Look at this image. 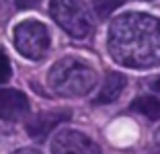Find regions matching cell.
Instances as JSON below:
<instances>
[{"instance_id":"cell-1","label":"cell","mask_w":160,"mask_h":154,"mask_svg":"<svg viewBox=\"0 0 160 154\" xmlns=\"http://www.w3.org/2000/svg\"><path fill=\"white\" fill-rule=\"evenodd\" d=\"M109 54L127 68H152L160 64V19L146 13H125L111 23Z\"/></svg>"},{"instance_id":"cell-2","label":"cell","mask_w":160,"mask_h":154,"mask_svg":"<svg viewBox=\"0 0 160 154\" xmlns=\"http://www.w3.org/2000/svg\"><path fill=\"white\" fill-rule=\"evenodd\" d=\"M47 82L60 97H84L97 84V72L78 58H62L52 66Z\"/></svg>"},{"instance_id":"cell-3","label":"cell","mask_w":160,"mask_h":154,"mask_svg":"<svg viewBox=\"0 0 160 154\" xmlns=\"http://www.w3.org/2000/svg\"><path fill=\"white\" fill-rule=\"evenodd\" d=\"M49 14L74 39H84L92 31V17L82 0H52Z\"/></svg>"},{"instance_id":"cell-4","label":"cell","mask_w":160,"mask_h":154,"mask_svg":"<svg viewBox=\"0 0 160 154\" xmlns=\"http://www.w3.org/2000/svg\"><path fill=\"white\" fill-rule=\"evenodd\" d=\"M14 45L27 60H41L49 49V31L39 21H23L14 27Z\"/></svg>"},{"instance_id":"cell-5","label":"cell","mask_w":160,"mask_h":154,"mask_svg":"<svg viewBox=\"0 0 160 154\" xmlns=\"http://www.w3.org/2000/svg\"><path fill=\"white\" fill-rule=\"evenodd\" d=\"M52 154H101V148L82 131L64 130L53 138Z\"/></svg>"},{"instance_id":"cell-6","label":"cell","mask_w":160,"mask_h":154,"mask_svg":"<svg viewBox=\"0 0 160 154\" xmlns=\"http://www.w3.org/2000/svg\"><path fill=\"white\" fill-rule=\"evenodd\" d=\"M72 113L68 109H56V111H43L35 115L33 119H29L27 123V134L35 140H45L60 123L68 121Z\"/></svg>"},{"instance_id":"cell-7","label":"cell","mask_w":160,"mask_h":154,"mask_svg":"<svg viewBox=\"0 0 160 154\" xmlns=\"http://www.w3.org/2000/svg\"><path fill=\"white\" fill-rule=\"evenodd\" d=\"M29 113V99L21 90L0 89V119L17 121Z\"/></svg>"},{"instance_id":"cell-8","label":"cell","mask_w":160,"mask_h":154,"mask_svg":"<svg viewBox=\"0 0 160 154\" xmlns=\"http://www.w3.org/2000/svg\"><path fill=\"white\" fill-rule=\"evenodd\" d=\"M123 89H125V76L119 74V72H109L92 103L94 105H109V103L117 101L119 95L123 93Z\"/></svg>"},{"instance_id":"cell-9","label":"cell","mask_w":160,"mask_h":154,"mask_svg":"<svg viewBox=\"0 0 160 154\" xmlns=\"http://www.w3.org/2000/svg\"><path fill=\"white\" fill-rule=\"evenodd\" d=\"M132 111L156 121V119H160V101L156 97H140L132 103Z\"/></svg>"},{"instance_id":"cell-10","label":"cell","mask_w":160,"mask_h":154,"mask_svg":"<svg viewBox=\"0 0 160 154\" xmlns=\"http://www.w3.org/2000/svg\"><path fill=\"white\" fill-rule=\"evenodd\" d=\"M92 4H94V10H97V14H99L101 19H107L109 14L121 4V0H94Z\"/></svg>"},{"instance_id":"cell-11","label":"cell","mask_w":160,"mask_h":154,"mask_svg":"<svg viewBox=\"0 0 160 154\" xmlns=\"http://www.w3.org/2000/svg\"><path fill=\"white\" fill-rule=\"evenodd\" d=\"M10 74H12V72H10V62H8V58H6V54L0 49V84L8 82Z\"/></svg>"},{"instance_id":"cell-12","label":"cell","mask_w":160,"mask_h":154,"mask_svg":"<svg viewBox=\"0 0 160 154\" xmlns=\"http://www.w3.org/2000/svg\"><path fill=\"white\" fill-rule=\"evenodd\" d=\"M41 0H14V4H17V8L25 10V8H33V6H37Z\"/></svg>"},{"instance_id":"cell-13","label":"cell","mask_w":160,"mask_h":154,"mask_svg":"<svg viewBox=\"0 0 160 154\" xmlns=\"http://www.w3.org/2000/svg\"><path fill=\"white\" fill-rule=\"evenodd\" d=\"M12 154H41V152L35 150V148H21V150H17V152H12Z\"/></svg>"},{"instance_id":"cell-14","label":"cell","mask_w":160,"mask_h":154,"mask_svg":"<svg viewBox=\"0 0 160 154\" xmlns=\"http://www.w3.org/2000/svg\"><path fill=\"white\" fill-rule=\"evenodd\" d=\"M152 89H154L156 93H160V78H156L154 82H152Z\"/></svg>"},{"instance_id":"cell-15","label":"cell","mask_w":160,"mask_h":154,"mask_svg":"<svg viewBox=\"0 0 160 154\" xmlns=\"http://www.w3.org/2000/svg\"><path fill=\"white\" fill-rule=\"evenodd\" d=\"M148 154H160V146H158V148H154V150H150Z\"/></svg>"}]
</instances>
